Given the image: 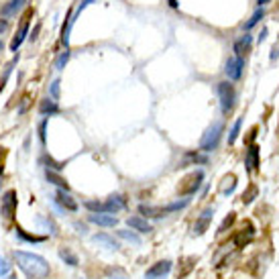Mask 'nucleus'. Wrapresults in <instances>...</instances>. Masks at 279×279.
Segmentation results:
<instances>
[{
	"instance_id": "obj_1",
	"label": "nucleus",
	"mask_w": 279,
	"mask_h": 279,
	"mask_svg": "<svg viewBox=\"0 0 279 279\" xmlns=\"http://www.w3.org/2000/svg\"><path fill=\"white\" fill-rule=\"evenodd\" d=\"M14 261L19 269L29 277V279H47L51 273L49 263L35 253H25V251H14Z\"/></svg>"
},
{
	"instance_id": "obj_2",
	"label": "nucleus",
	"mask_w": 279,
	"mask_h": 279,
	"mask_svg": "<svg viewBox=\"0 0 279 279\" xmlns=\"http://www.w3.org/2000/svg\"><path fill=\"white\" fill-rule=\"evenodd\" d=\"M202 182H204V171H202V169L192 171V173H188V175L182 179V182H179L177 194H179V196H192V194H196V192L200 190Z\"/></svg>"
},
{
	"instance_id": "obj_3",
	"label": "nucleus",
	"mask_w": 279,
	"mask_h": 279,
	"mask_svg": "<svg viewBox=\"0 0 279 279\" xmlns=\"http://www.w3.org/2000/svg\"><path fill=\"white\" fill-rule=\"evenodd\" d=\"M222 130H224V124L222 122H214L212 126H208V130L204 133V137L200 139V151H214L218 147V141L222 137Z\"/></svg>"
},
{
	"instance_id": "obj_4",
	"label": "nucleus",
	"mask_w": 279,
	"mask_h": 279,
	"mask_svg": "<svg viewBox=\"0 0 279 279\" xmlns=\"http://www.w3.org/2000/svg\"><path fill=\"white\" fill-rule=\"evenodd\" d=\"M218 96H220V108L224 114H228L235 106V100H237V92L233 88V84L228 81H220L218 84Z\"/></svg>"
},
{
	"instance_id": "obj_5",
	"label": "nucleus",
	"mask_w": 279,
	"mask_h": 279,
	"mask_svg": "<svg viewBox=\"0 0 279 279\" xmlns=\"http://www.w3.org/2000/svg\"><path fill=\"white\" fill-rule=\"evenodd\" d=\"M16 206H19V200H16V192H14V190L4 192V196L0 198V214H2L4 220H12V218H14Z\"/></svg>"
},
{
	"instance_id": "obj_6",
	"label": "nucleus",
	"mask_w": 279,
	"mask_h": 279,
	"mask_svg": "<svg viewBox=\"0 0 279 279\" xmlns=\"http://www.w3.org/2000/svg\"><path fill=\"white\" fill-rule=\"evenodd\" d=\"M171 271V261L169 259H163V261H157L153 263L145 273V279H165Z\"/></svg>"
},
{
	"instance_id": "obj_7",
	"label": "nucleus",
	"mask_w": 279,
	"mask_h": 279,
	"mask_svg": "<svg viewBox=\"0 0 279 279\" xmlns=\"http://www.w3.org/2000/svg\"><path fill=\"white\" fill-rule=\"evenodd\" d=\"M31 16H33V10H29L25 16H23V21H21V27H19V31H16V35L12 37V41H10V51H16L21 45H23V41L27 39V33H29V23H31Z\"/></svg>"
},
{
	"instance_id": "obj_8",
	"label": "nucleus",
	"mask_w": 279,
	"mask_h": 279,
	"mask_svg": "<svg viewBox=\"0 0 279 279\" xmlns=\"http://www.w3.org/2000/svg\"><path fill=\"white\" fill-rule=\"evenodd\" d=\"M212 218H214V208H206L202 214L198 216L196 224H194V235H196V237H202V235L208 231V226H210Z\"/></svg>"
},
{
	"instance_id": "obj_9",
	"label": "nucleus",
	"mask_w": 279,
	"mask_h": 279,
	"mask_svg": "<svg viewBox=\"0 0 279 279\" xmlns=\"http://www.w3.org/2000/svg\"><path fill=\"white\" fill-rule=\"evenodd\" d=\"M242 68H244V61L239 57H228L226 65H224V72L231 80H239L242 76Z\"/></svg>"
},
{
	"instance_id": "obj_10",
	"label": "nucleus",
	"mask_w": 279,
	"mask_h": 279,
	"mask_svg": "<svg viewBox=\"0 0 279 279\" xmlns=\"http://www.w3.org/2000/svg\"><path fill=\"white\" fill-rule=\"evenodd\" d=\"M244 165H247V171H257L259 165H261V159H259V147L257 145H251L247 153H244Z\"/></svg>"
},
{
	"instance_id": "obj_11",
	"label": "nucleus",
	"mask_w": 279,
	"mask_h": 279,
	"mask_svg": "<svg viewBox=\"0 0 279 279\" xmlns=\"http://www.w3.org/2000/svg\"><path fill=\"white\" fill-rule=\"evenodd\" d=\"M255 237V228H253V224L251 222H244V226H242V231H239L237 235H235V244L237 247H244V244H249L251 242V239Z\"/></svg>"
},
{
	"instance_id": "obj_12",
	"label": "nucleus",
	"mask_w": 279,
	"mask_h": 279,
	"mask_svg": "<svg viewBox=\"0 0 279 279\" xmlns=\"http://www.w3.org/2000/svg\"><path fill=\"white\" fill-rule=\"evenodd\" d=\"M55 202H57L63 210H70V212H76V210H78V202L70 196V192H65V190H57Z\"/></svg>"
},
{
	"instance_id": "obj_13",
	"label": "nucleus",
	"mask_w": 279,
	"mask_h": 279,
	"mask_svg": "<svg viewBox=\"0 0 279 279\" xmlns=\"http://www.w3.org/2000/svg\"><path fill=\"white\" fill-rule=\"evenodd\" d=\"M90 222L98 224V226H104V228H110V226H117L119 224V218L114 214H90L88 216Z\"/></svg>"
},
{
	"instance_id": "obj_14",
	"label": "nucleus",
	"mask_w": 279,
	"mask_h": 279,
	"mask_svg": "<svg viewBox=\"0 0 279 279\" xmlns=\"http://www.w3.org/2000/svg\"><path fill=\"white\" fill-rule=\"evenodd\" d=\"M251 45H253V37H251V35L240 37V39L235 43V57L242 59L244 55H247V53L251 51Z\"/></svg>"
},
{
	"instance_id": "obj_15",
	"label": "nucleus",
	"mask_w": 279,
	"mask_h": 279,
	"mask_svg": "<svg viewBox=\"0 0 279 279\" xmlns=\"http://www.w3.org/2000/svg\"><path fill=\"white\" fill-rule=\"evenodd\" d=\"M126 224L133 228V231H137V233H151L153 231L151 224L147 222V218H141V216H130L126 220Z\"/></svg>"
},
{
	"instance_id": "obj_16",
	"label": "nucleus",
	"mask_w": 279,
	"mask_h": 279,
	"mask_svg": "<svg viewBox=\"0 0 279 279\" xmlns=\"http://www.w3.org/2000/svg\"><path fill=\"white\" fill-rule=\"evenodd\" d=\"M194 163H208V157L198 153V151H190L184 155V159L179 161V167H188V165H194Z\"/></svg>"
},
{
	"instance_id": "obj_17",
	"label": "nucleus",
	"mask_w": 279,
	"mask_h": 279,
	"mask_svg": "<svg viewBox=\"0 0 279 279\" xmlns=\"http://www.w3.org/2000/svg\"><path fill=\"white\" fill-rule=\"evenodd\" d=\"M39 112L43 114V117H51V114L59 112V106H57L55 100H51V98H45V100H41V104H39Z\"/></svg>"
},
{
	"instance_id": "obj_18",
	"label": "nucleus",
	"mask_w": 279,
	"mask_h": 279,
	"mask_svg": "<svg viewBox=\"0 0 279 279\" xmlns=\"http://www.w3.org/2000/svg\"><path fill=\"white\" fill-rule=\"evenodd\" d=\"M235 188H237V175H224V179H222V184H220V194L222 196H228V194H233L235 192Z\"/></svg>"
},
{
	"instance_id": "obj_19",
	"label": "nucleus",
	"mask_w": 279,
	"mask_h": 279,
	"mask_svg": "<svg viewBox=\"0 0 279 279\" xmlns=\"http://www.w3.org/2000/svg\"><path fill=\"white\" fill-rule=\"evenodd\" d=\"M139 212H141L145 218H159V216H165V214H163V208H159V206H145V204H141V206H139Z\"/></svg>"
},
{
	"instance_id": "obj_20",
	"label": "nucleus",
	"mask_w": 279,
	"mask_h": 279,
	"mask_svg": "<svg viewBox=\"0 0 279 279\" xmlns=\"http://www.w3.org/2000/svg\"><path fill=\"white\" fill-rule=\"evenodd\" d=\"M25 2H27V0H8V2L2 6V14H4V16H12V14H16V10H19Z\"/></svg>"
},
{
	"instance_id": "obj_21",
	"label": "nucleus",
	"mask_w": 279,
	"mask_h": 279,
	"mask_svg": "<svg viewBox=\"0 0 279 279\" xmlns=\"http://www.w3.org/2000/svg\"><path fill=\"white\" fill-rule=\"evenodd\" d=\"M47 179H49V182H51V184L59 186V190L70 192V186H68V182H65V179H63L61 175H57L55 171H49V169H47Z\"/></svg>"
},
{
	"instance_id": "obj_22",
	"label": "nucleus",
	"mask_w": 279,
	"mask_h": 279,
	"mask_svg": "<svg viewBox=\"0 0 279 279\" xmlns=\"http://www.w3.org/2000/svg\"><path fill=\"white\" fill-rule=\"evenodd\" d=\"M94 242H102V244H106L108 249H114L117 251L119 249V242L114 240L112 237H108V235H104V233H100V235H94Z\"/></svg>"
},
{
	"instance_id": "obj_23",
	"label": "nucleus",
	"mask_w": 279,
	"mask_h": 279,
	"mask_svg": "<svg viewBox=\"0 0 279 279\" xmlns=\"http://www.w3.org/2000/svg\"><path fill=\"white\" fill-rule=\"evenodd\" d=\"M59 257H61V261H63V263H68V265H72V267H76L78 263H80V261H78V257L70 251V249H59Z\"/></svg>"
},
{
	"instance_id": "obj_24",
	"label": "nucleus",
	"mask_w": 279,
	"mask_h": 279,
	"mask_svg": "<svg viewBox=\"0 0 279 279\" xmlns=\"http://www.w3.org/2000/svg\"><path fill=\"white\" fill-rule=\"evenodd\" d=\"M16 237L19 239H23V240H27V242H43V240H47V237H37V235H27L23 228H16Z\"/></svg>"
},
{
	"instance_id": "obj_25",
	"label": "nucleus",
	"mask_w": 279,
	"mask_h": 279,
	"mask_svg": "<svg viewBox=\"0 0 279 279\" xmlns=\"http://www.w3.org/2000/svg\"><path fill=\"white\" fill-rule=\"evenodd\" d=\"M257 194H259V188H257L255 184H251V186L247 188V192L242 194V204H251V202L257 198Z\"/></svg>"
},
{
	"instance_id": "obj_26",
	"label": "nucleus",
	"mask_w": 279,
	"mask_h": 279,
	"mask_svg": "<svg viewBox=\"0 0 279 279\" xmlns=\"http://www.w3.org/2000/svg\"><path fill=\"white\" fill-rule=\"evenodd\" d=\"M235 220H237V214H235V212H231V214H228V216L222 220V224L218 226V235H224V233L228 231V228H231V226L235 224Z\"/></svg>"
},
{
	"instance_id": "obj_27",
	"label": "nucleus",
	"mask_w": 279,
	"mask_h": 279,
	"mask_svg": "<svg viewBox=\"0 0 279 279\" xmlns=\"http://www.w3.org/2000/svg\"><path fill=\"white\" fill-rule=\"evenodd\" d=\"M263 16H265V12H263V8H259V10H255V12H253V16H251V19H249L247 23H244V29H247V31H249V29H253V27H255V25H257V23H259L261 19H263Z\"/></svg>"
},
{
	"instance_id": "obj_28",
	"label": "nucleus",
	"mask_w": 279,
	"mask_h": 279,
	"mask_svg": "<svg viewBox=\"0 0 279 279\" xmlns=\"http://www.w3.org/2000/svg\"><path fill=\"white\" fill-rule=\"evenodd\" d=\"M117 235H119L120 239L128 240V242H133V244H141V239H139L133 231H117Z\"/></svg>"
},
{
	"instance_id": "obj_29",
	"label": "nucleus",
	"mask_w": 279,
	"mask_h": 279,
	"mask_svg": "<svg viewBox=\"0 0 279 279\" xmlns=\"http://www.w3.org/2000/svg\"><path fill=\"white\" fill-rule=\"evenodd\" d=\"M184 263H186V265H184V269H182V271H177V277H179V279H184V277H186V275L194 269L196 259H194V257H190V259H186V261H184Z\"/></svg>"
},
{
	"instance_id": "obj_30",
	"label": "nucleus",
	"mask_w": 279,
	"mask_h": 279,
	"mask_svg": "<svg viewBox=\"0 0 279 279\" xmlns=\"http://www.w3.org/2000/svg\"><path fill=\"white\" fill-rule=\"evenodd\" d=\"M240 124H242V119H239V120L235 122L231 135H228V145H235V141H237V137H239V133H240Z\"/></svg>"
},
{
	"instance_id": "obj_31",
	"label": "nucleus",
	"mask_w": 279,
	"mask_h": 279,
	"mask_svg": "<svg viewBox=\"0 0 279 279\" xmlns=\"http://www.w3.org/2000/svg\"><path fill=\"white\" fill-rule=\"evenodd\" d=\"M108 279H128V277H126V271L124 269L112 267V269H108Z\"/></svg>"
},
{
	"instance_id": "obj_32",
	"label": "nucleus",
	"mask_w": 279,
	"mask_h": 279,
	"mask_svg": "<svg viewBox=\"0 0 279 279\" xmlns=\"http://www.w3.org/2000/svg\"><path fill=\"white\" fill-rule=\"evenodd\" d=\"M68 59H70V51H68V49H65V51L57 57V61H55V68L57 70H63L65 68V63H68Z\"/></svg>"
},
{
	"instance_id": "obj_33",
	"label": "nucleus",
	"mask_w": 279,
	"mask_h": 279,
	"mask_svg": "<svg viewBox=\"0 0 279 279\" xmlns=\"http://www.w3.org/2000/svg\"><path fill=\"white\" fill-rule=\"evenodd\" d=\"M10 273V263L4 259V257H0V277H4Z\"/></svg>"
},
{
	"instance_id": "obj_34",
	"label": "nucleus",
	"mask_w": 279,
	"mask_h": 279,
	"mask_svg": "<svg viewBox=\"0 0 279 279\" xmlns=\"http://www.w3.org/2000/svg\"><path fill=\"white\" fill-rule=\"evenodd\" d=\"M12 65H14V61L6 65V70H4V76H2V80H0V90H2V88H4V84H6V80H8V76H10V70H12Z\"/></svg>"
},
{
	"instance_id": "obj_35",
	"label": "nucleus",
	"mask_w": 279,
	"mask_h": 279,
	"mask_svg": "<svg viewBox=\"0 0 279 279\" xmlns=\"http://www.w3.org/2000/svg\"><path fill=\"white\" fill-rule=\"evenodd\" d=\"M51 96H53V100H57V98H59V81L57 80L51 84Z\"/></svg>"
},
{
	"instance_id": "obj_36",
	"label": "nucleus",
	"mask_w": 279,
	"mask_h": 279,
	"mask_svg": "<svg viewBox=\"0 0 279 279\" xmlns=\"http://www.w3.org/2000/svg\"><path fill=\"white\" fill-rule=\"evenodd\" d=\"M45 128H47V120H43L39 124V137H41V143H45Z\"/></svg>"
},
{
	"instance_id": "obj_37",
	"label": "nucleus",
	"mask_w": 279,
	"mask_h": 279,
	"mask_svg": "<svg viewBox=\"0 0 279 279\" xmlns=\"http://www.w3.org/2000/svg\"><path fill=\"white\" fill-rule=\"evenodd\" d=\"M8 29V21L6 19H0V33H4Z\"/></svg>"
},
{
	"instance_id": "obj_38",
	"label": "nucleus",
	"mask_w": 279,
	"mask_h": 279,
	"mask_svg": "<svg viewBox=\"0 0 279 279\" xmlns=\"http://www.w3.org/2000/svg\"><path fill=\"white\" fill-rule=\"evenodd\" d=\"M267 39V29H263V31H261V35H259V43H263Z\"/></svg>"
},
{
	"instance_id": "obj_39",
	"label": "nucleus",
	"mask_w": 279,
	"mask_h": 279,
	"mask_svg": "<svg viewBox=\"0 0 279 279\" xmlns=\"http://www.w3.org/2000/svg\"><path fill=\"white\" fill-rule=\"evenodd\" d=\"M39 29H41V25H37V27H35V31L31 33V41H35V39H37V33H39Z\"/></svg>"
},
{
	"instance_id": "obj_40",
	"label": "nucleus",
	"mask_w": 279,
	"mask_h": 279,
	"mask_svg": "<svg viewBox=\"0 0 279 279\" xmlns=\"http://www.w3.org/2000/svg\"><path fill=\"white\" fill-rule=\"evenodd\" d=\"M267 2H269V0H257V4H259V6H263V4H267Z\"/></svg>"
},
{
	"instance_id": "obj_41",
	"label": "nucleus",
	"mask_w": 279,
	"mask_h": 279,
	"mask_svg": "<svg viewBox=\"0 0 279 279\" xmlns=\"http://www.w3.org/2000/svg\"><path fill=\"white\" fill-rule=\"evenodd\" d=\"M2 49H4V43H2V41H0V51H2Z\"/></svg>"
},
{
	"instance_id": "obj_42",
	"label": "nucleus",
	"mask_w": 279,
	"mask_h": 279,
	"mask_svg": "<svg viewBox=\"0 0 279 279\" xmlns=\"http://www.w3.org/2000/svg\"><path fill=\"white\" fill-rule=\"evenodd\" d=\"M0 184H2V175H0Z\"/></svg>"
}]
</instances>
